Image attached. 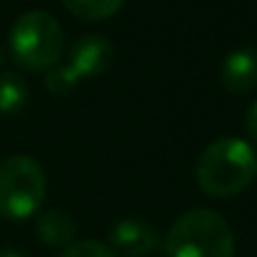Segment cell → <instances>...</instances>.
I'll return each mask as SVG.
<instances>
[{"label":"cell","mask_w":257,"mask_h":257,"mask_svg":"<svg viewBox=\"0 0 257 257\" xmlns=\"http://www.w3.org/2000/svg\"><path fill=\"white\" fill-rule=\"evenodd\" d=\"M255 175L257 153L242 138H220L210 143L195 165L197 185L210 197H232L242 192Z\"/></svg>","instance_id":"cell-1"},{"label":"cell","mask_w":257,"mask_h":257,"mask_svg":"<svg viewBox=\"0 0 257 257\" xmlns=\"http://www.w3.org/2000/svg\"><path fill=\"white\" fill-rule=\"evenodd\" d=\"M168 257H235V232L212 210H190L172 222L165 237Z\"/></svg>","instance_id":"cell-2"},{"label":"cell","mask_w":257,"mask_h":257,"mask_svg":"<svg viewBox=\"0 0 257 257\" xmlns=\"http://www.w3.org/2000/svg\"><path fill=\"white\" fill-rule=\"evenodd\" d=\"M63 48L65 33L45 10H28L10 28V53L28 70H48L58 65Z\"/></svg>","instance_id":"cell-3"},{"label":"cell","mask_w":257,"mask_h":257,"mask_svg":"<svg viewBox=\"0 0 257 257\" xmlns=\"http://www.w3.org/2000/svg\"><path fill=\"white\" fill-rule=\"evenodd\" d=\"M48 182L43 168L28 155H10L0 163V215L25 220L45 202Z\"/></svg>","instance_id":"cell-4"},{"label":"cell","mask_w":257,"mask_h":257,"mask_svg":"<svg viewBox=\"0 0 257 257\" xmlns=\"http://www.w3.org/2000/svg\"><path fill=\"white\" fill-rule=\"evenodd\" d=\"M112 45L102 35H83L73 43L68 50L65 65L83 80V78H97L112 65Z\"/></svg>","instance_id":"cell-5"},{"label":"cell","mask_w":257,"mask_h":257,"mask_svg":"<svg viewBox=\"0 0 257 257\" xmlns=\"http://www.w3.org/2000/svg\"><path fill=\"white\" fill-rule=\"evenodd\" d=\"M107 247L122 257H145L160 247V237L145 220L125 217V220L115 222V227L110 230Z\"/></svg>","instance_id":"cell-6"},{"label":"cell","mask_w":257,"mask_h":257,"mask_svg":"<svg viewBox=\"0 0 257 257\" xmlns=\"http://www.w3.org/2000/svg\"><path fill=\"white\" fill-rule=\"evenodd\" d=\"M222 87L230 92H250L257 87V50L252 48H237L232 50L220 70Z\"/></svg>","instance_id":"cell-7"},{"label":"cell","mask_w":257,"mask_h":257,"mask_svg":"<svg viewBox=\"0 0 257 257\" xmlns=\"http://www.w3.org/2000/svg\"><path fill=\"white\" fill-rule=\"evenodd\" d=\"M75 220L65 210H48L38 217V237L48 247H70L75 240Z\"/></svg>","instance_id":"cell-8"},{"label":"cell","mask_w":257,"mask_h":257,"mask_svg":"<svg viewBox=\"0 0 257 257\" xmlns=\"http://www.w3.org/2000/svg\"><path fill=\"white\" fill-rule=\"evenodd\" d=\"M28 83L18 73H0V112L10 115L25 107L28 102Z\"/></svg>","instance_id":"cell-9"},{"label":"cell","mask_w":257,"mask_h":257,"mask_svg":"<svg viewBox=\"0 0 257 257\" xmlns=\"http://www.w3.org/2000/svg\"><path fill=\"white\" fill-rule=\"evenodd\" d=\"M63 5H65L75 18L97 23V20L112 18V15L125 5V0H63Z\"/></svg>","instance_id":"cell-10"},{"label":"cell","mask_w":257,"mask_h":257,"mask_svg":"<svg viewBox=\"0 0 257 257\" xmlns=\"http://www.w3.org/2000/svg\"><path fill=\"white\" fill-rule=\"evenodd\" d=\"M80 83V78L63 63V65H53L48 68V75H45V90L53 95V97H65L70 95Z\"/></svg>","instance_id":"cell-11"},{"label":"cell","mask_w":257,"mask_h":257,"mask_svg":"<svg viewBox=\"0 0 257 257\" xmlns=\"http://www.w3.org/2000/svg\"><path fill=\"white\" fill-rule=\"evenodd\" d=\"M60 257H115V252L97 240H85V242H75L65 247Z\"/></svg>","instance_id":"cell-12"},{"label":"cell","mask_w":257,"mask_h":257,"mask_svg":"<svg viewBox=\"0 0 257 257\" xmlns=\"http://www.w3.org/2000/svg\"><path fill=\"white\" fill-rule=\"evenodd\" d=\"M245 127H247V135L252 138V143H257V100L247 107V115H245Z\"/></svg>","instance_id":"cell-13"},{"label":"cell","mask_w":257,"mask_h":257,"mask_svg":"<svg viewBox=\"0 0 257 257\" xmlns=\"http://www.w3.org/2000/svg\"><path fill=\"white\" fill-rule=\"evenodd\" d=\"M0 257H23L20 252H13V250H5V252H0Z\"/></svg>","instance_id":"cell-14"}]
</instances>
